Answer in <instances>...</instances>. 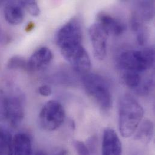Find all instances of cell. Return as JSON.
<instances>
[{"label": "cell", "instance_id": "277c9868", "mask_svg": "<svg viewBox=\"0 0 155 155\" xmlns=\"http://www.w3.org/2000/svg\"><path fill=\"white\" fill-rule=\"evenodd\" d=\"M82 82L87 94L100 108L108 112L112 106V97L109 85L102 76L95 73L83 75Z\"/></svg>", "mask_w": 155, "mask_h": 155}, {"label": "cell", "instance_id": "ac0fdd59", "mask_svg": "<svg viewBox=\"0 0 155 155\" xmlns=\"http://www.w3.org/2000/svg\"><path fill=\"white\" fill-rule=\"evenodd\" d=\"M7 68L10 70H27V61L22 57L15 56L9 59L7 63Z\"/></svg>", "mask_w": 155, "mask_h": 155}, {"label": "cell", "instance_id": "ffe728a7", "mask_svg": "<svg viewBox=\"0 0 155 155\" xmlns=\"http://www.w3.org/2000/svg\"><path fill=\"white\" fill-rule=\"evenodd\" d=\"M21 5L32 16H38L40 13L39 7L35 1H20Z\"/></svg>", "mask_w": 155, "mask_h": 155}, {"label": "cell", "instance_id": "5b68a950", "mask_svg": "<svg viewBox=\"0 0 155 155\" xmlns=\"http://www.w3.org/2000/svg\"><path fill=\"white\" fill-rule=\"evenodd\" d=\"M24 108L21 97L18 95H7L0 97V120L16 127L23 120Z\"/></svg>", "mask_w": 155, "mask_h": 155}, {"label": "cell", "instance_id": "ba28073f", "mask_svg": "<svg viewBox=\"0 0 155 155\" xmlns=\"http://www.w3.org/2000/svg\"><path fill=\"white\" fill-rule=\"evenodd\" d=\"M108 35L120 36L126 30V25L119 19L106 13L101 12L97 15V22Z\"/></svg>", "mask_w": 155, "mask_h": 155}, {"label": "cell", "instance_id": "7a4b0ae2", "mask_svg": "<svg viewBox=\"0 0 155 155\" xmlns=\"http://www.w3.org/2000/svg\"><path fill=\"white\" fill-rule=\"evenodd\" d=\"M144 109L139 102L132 95H123L119 102V130L124 138L132 136L144 117Z\"/></svg>", "mask_w": 155, "mask_h": 155}, {"label": "cell", "instance_id": "9a60e30c", "mask_svg": "<svg viewBox=\"0 0 155 155\" xmlns=\"http://www.w3.org/2000/svg\"><path fill=\"white\" fill-rule=\"evenodd\" d=\"M13 138L10 132L0 126V155H13Z\"/></svg>", "mask_w": 155, "mask_h": 155}, {"label": "cell", "instance_id": "603a6c76", "mask_svg": "<svg viewBox=\"0 0 155 155\" xmlns=\"http://www.w3.org/2000/svg\"><path fill=\"white\" fill-rule=\"evenodd\" d=\"M33 27H34V24L30 23V24L27 25V27L26 30H27L28 31H30V30H31L33 29Z\"/></svg>", "mask_w": 155, "mask_h": 155}, {"label": "cell", "instance_id": "52a82bcc", "mask_svg": "<svg viewBox=\"0 0 155 155\" xmlns=\"http://www.w3.org/2000/svg\"><path fill=\"white\" fill-rule=\"evenodd\" d=\"M94 55L100 61L103 60L107 54V33L97 23L92 24L89 30Z\"/></svg>", "mask_w": 155, "mask_h": 155}, {"label": "cell", "instance_id": "30bf717a", "mask_svg": "<svg viewBox=\"0 0 155 155\" xmlns=\"http://www.w3.org/2000/svg\"><path fill=\"white\" fill-rule=\"evenodd\" d=\"M53 59L51 50L47 47L38 49L27 61V70L38 71L47 67Z\"/></svg>", "mask_w": 155, "mask_h": 155}, {"label": "cell", "instance_id": "6da1fadb", "mask_svg": "<svg viewBox=\"0 0 155 155\" xmlns=\"http://www.w3.org/2000/svg\"><path fill=\"white\" fill-rule=\"evenodd\" d=\"M82 36L81 25L76 18L64 24L56 34V44L62 56L70 64L85 50L81 44Z\"/></svg>", "mask_w": 155, "mask_h": 155}, {"label": "cell", "instance_id": "4fadbf2b", "mask_svg": "<svg viewBox=\"0 0 155 155\" xmlns=\"http://www.w3.org/2000/svg\"><path fill=\"white\" fill-rule=\"evenodd\" d=\"M131 27L136 35L138 43L140 45H144L147 41V30L144 24V21L135 13L130 20Z\"/></svg>", "mask_w": 155, "mask_h": 155}, {"label": "cell", "instance_id": "9c48e42d", "mask_svg": "<svg viewBox=\"0 0 155 155\" xmlns=\"http://www.w3.org/2000/svg\"><path fill=\"white\" fill-rule=\"evenodd\" d=\"M122 144L117 134L111 128H106L102 140V155H121Z\"/></svg>", "mask_w": 155, "mask_h": 155}, {"label": "cell", "instance_id": "8fae6325", "mask_svg": "<svg viewBox=\"0 0 155 155\" xmlns=\"http://www.w3.org/2000/svg\"><path fill=\"white\" fill-rule=\"evenodd\" d=\"M13 155H32V144L30 136L19 133L13 138Z\"/></svg>", "mask_w": 155, "mask_h": 155}, {"label": "cell", "instance_id": "d6986e66", "mask_svg": "<svg viewBox=\"0 0 155 155\" xmlns=\"http://www.w3.org/2000/svg\"><path fill=\"white\" fill-rule=\"evenodd\" d=\"M154 81L153 80L150 78L142 80L140 86L135 89V92L140 95H147L152 91L153 88Z\"/></svg>", "mask_w": 155, "mask_h": 155}, {"label": "cell", "instance_id": "cb8c5ba5", "mask_svg": "<svg viewBox=\"0 0 155 155\" xmlns=\"http://www.w3.org/2000/svg\"><path fill=\"white\" fill-rule=\"evenodd\" d=\"M4 35L3 34V33L0 30V44L2 43L3 42V41H4Z\"/></svg>", "mask_w": 155, "mask_h": 155}, {"label": "cell", "instance_id": "44dd1931", "mask_svg": "<svg viewBox=\"0 0 155 155\" xmlns=\"http://www.w3.org/2000/svg\"><path fill=\"white\" fill-rule=\"evenodd\" d=\"M74 146L78 155H91L89 149L84 143L76 141L74 143Z\"/></svg>", "mask_w": 155, "mask_h": 155}, {"label": "cell", "instance_id": "8992f818", "mask_svg": "<svg viewBox=\"0 0 155 155\" xmlns=\"http://www.w3.org/2000/svg\"><path fill=\"white\" fill-rule=\"evenodd\" d=\"M65 112L62 105L58 101L50 100L42 107L39 115L41 127L47 131L58 129L64 122Z\"/></svg>", "mask_w": 155, "mask_h": 155}, {"label": "cell", "instance_id": "7402d4cb", "mask_svg": "<svg viewBox=\"0 0 155 155\" xmlns=\"http://www.w3.org/2000/svg\"><path fill=\"white\" fill-rule=\"evenodd\" d=\"M39 93L42 96L48 97L51 94L52 90L49 86L44 84L39 87Z\"/></svg>", "mask_w": 155, "mask_h": 155}, {"label": "cell", "instance_id": "2e32d148", "mask_svg": "<svg viewBox=\"0 0 155 155\" xmlns=\"http://www.w3.org/2000/svg\"><path fill=\"white\" fill-rule=\"evenodd\" d=\"M155 4L153 1H141L138 2V12H135L143 21L152 20L155 15Z\"/></svg>", "mask_w": 155, "mask_h": 155}, {"label": "cell", "instance_id": "7c38bea8", "mask_svg": "<svg viewBox=\"0 0 155 155\" xmlns=\"http://www.w3.org/2000/svg\"><path fill=\"white\" fill-rule=\"evenodd\" d=\"M24 7L21 2L10 3L4 8V15L6 21L12 25L21 24L24 18Z\"/></svg>", "mask_w": 155, "mask_h": 155}, {"label": "cell", "instance_id": "d4e9b609", "mask_svg": "<svg viewBox=\"0 0 155 155\" xmlns=\"http://www.w3.org/2000/svg\"><path fill=\"white\" fill-rule=\"evenodd\" d=\"M35 155H47L44 152L42 151V150H39L38 151L36 154Z\"/></svg>", "mask_w": 155, "mask_h": 155}, {"label": "cell", "instance_id": "3957f363", "mask_svg": "<svg viewBox=\"0 0 155 155\" xmlns=\"http://www.w3.org/2000/svg\"><path fill=\"white\" fill-rule=\"evenodd\" d=\"M119 67L124 71L142 73L152 68L155 64V50L150 47L142 50H126L118 58Z\"/></svg>", "mask_w": 155, "mask_h": 155}, {"label": "cell", "instance_id": "e0dca14e", "mask_svg": "<svg viewBox=\"0 0 155 155\" xmlns=\"http://www.w3.org/2000/svg\"><path fill=\"white\" fill-rule=\"evenodd\" d=\"M121 79L126 86L134 90L140 86L143 80L141 73L127 71H123Z\"/></svg>", "mask_w": 155, "mask_h": 155}, {"label": "cell", "instance_id": "5bb4252c", "mask_svg": "<svg viewBox=\"0 0 155 155\" xmlns=\"http://www.w3.org/2000/svg\"><path fill=\"white\" fill-rule=\"evenodd\" d=\"M135 139L144 143H149L154 135V125L149 120H144L135 132Z\"/></svg>", "mask_w": 155, "mask_h": 155}]
</instances>
